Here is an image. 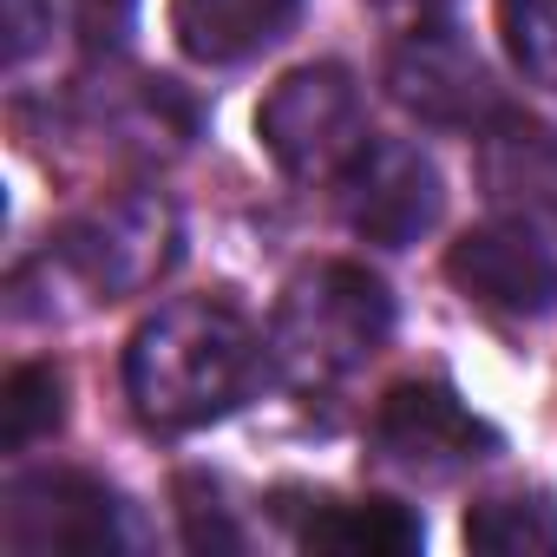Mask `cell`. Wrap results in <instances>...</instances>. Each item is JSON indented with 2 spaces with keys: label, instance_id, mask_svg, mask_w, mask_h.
I'll list each match as a JSON object with an SVG mask.
<instances>
[{
  "label": "cell",
  "instance_id": "cell-1",
  "mask_svg": "<svg viewBox=\"0 0 557 557\" xmlns=\"http://www.w3.org/2000/svg\"><path fill=\"white\" fill-rule=\"evenodd\" d=\"M269 342L223 296H177L138 322L125 348V394L151 433H197L249 400Z\"/></svg>",
  "mask_w": 557,
  "mask_h": 557
},
{
  "label": "cell",
  "instance_id": "cell-2",
  "mask_svg": "<svg viewBox=\"0 0 557 557\" xmlns=\"http://www.w3.org/2000/svg\"><path fill=\"white\" fill-rule=\"evenodd\" d=\"M184 256V216L164 190H119L73 216L34 262L14 269V315L47 322L53 289L79 302H125L158 289Z\"/></svg>",
  "mask_w": 557,
  "mask_h": 557
},
{
  "label": "cell",
  "instance_id": "cell-3",
  "mask_svg": "<svg viewBox=\"0 0 557 557\" xmlns=\"http://www.w3.org/2000/svg\"><path fill=\"white\" fill-rule=\"evenodd\" d=\"M394 335V296L361 262H309L275 302L269 361L289 387L322 394L361 374Z\"/></svg>",
  "mask_w": 557,
  "mask_h": 557
},
{
  "label": "cell",
  "instance_id": "cell-4",
  "mask_svg": "<svg viewBox=\"0 0 557 557\" xmlns=\"http://www.w3.org/2000/svg\"><path fill=\"white\" fill-rule=\"evenodd\" d=\"M256 138L275 158V171L315 184V177H342L348 158L374 138L368 112H361V86L348 66L322 60V66H296L275 79V92L256 112Z\"/></svg>",
  "mask_w": 557,
  "mask_h": 557
},
{
  "label": "cell",
  "instance_id": "cell-5",
  "mask_svg": "<svg viewBox=\"0 0 557 557\" xmlns=\"http://www.w3.org/2000/svg\"><path fill=\"white\" fill-rule=\"evenodd\" d=\"M0 537L8 550L47 557V550H125L132 544V505L73 466L21 472L0 498Z\"/></svg>",
  "mask_w": 557,
  "mask_h": 557
},
{
  "label": "cell",
  "instance_id": "cell-6",
  "mask_svg": "<svg viewBox=\"0 0 557 557\" xmlns=\"http://www.w3.org/2000/svg\"><path fill=\"white\" fill-rule=\"evenodd\" d=\"M387 92L400 112H413L420 125H440V132H485L492 119H505L492 66L453 21L400 34V47L387 60Z\"/></svg>",
  "mask_w": 557,
  "mask_h": 557
},
{
  "label": "cell",
  "instance_id": "cell-7",
  "mask_svg": "<svg viewBox=\"0 0 557 557\" xmlns=\"http://www.w3.org/2000/svg\"><path fill=\"white\" fill-rule=\"evenodd\" d=\"M335 184H342V223L381 249L420 243L446 210L440 164L407 138H368Z\"/></svg>",
  "mask_w": 557,
  "mask_h": 557
},
{
  "label": "cell",
  "instance_id": "cell-8",
  "mask_svg": "<svg viewBox=\"0 0 557 557\" xmlns=\"http://www.w3.org/2000/svg\"><path fill=\"white\" fill-rule=\"evenodd\" d=\"M446 275L466 302L511 315V322H537L557 309V249L544 243L531 216H498V223L466 230L446 249Z\"/></svg>",
  "mask_w": 557,
  "mask_h": 557
},
{
  "label": "cell",
  "instance_id": "cell-9",
  "mask_svg": "<svg viewBox=\"0 0 557 557\" xmlns=\"http://www.w3.org/2000/svg\"><path fill=\"white\" fill-rule=\"evenodd\" d=\"M374 453L400 472H459L498 453V433L440 381H400L381 407H374Z\"/></svg>",
  "mask_w": 557,
  "mask_h": 557
},
{
  "label": "cell",
  "instance_id": "cell-10",
  "mask_svg": "<svg viewBox=\"0 0 557 557\" xmlns=\"http://www.w3.org/2000/svg\"><path fill=\"white\" fill-rule=\"evenodd\" d=\"M479 177H485V197L511 216H531V223H557V132L537 125V119H492L479 132Z\"/></svg>",
  "mask_w": 557,
  "mask_h": 557
},
{
  "label": "cell",
  "instance_id": "cell-11",
  "mask_svg": "<svg viewBox=\"0 0 557 557\" xmlns=\"http://www.w3.org/2000/svg\"><path fill=\"white\" fill-rule=\"evenodd\" d=\"M86 125L119 151V158H171V151H184V138H190V125H197V112L184 106V92L171 86V79H106V86H92L86 92Z\"/></svg>",
  "mask_w": 557,
  "mask_h": 557
},
{
  "label": "cell",
  "instance_id": "cell-12",
  "mask_svg": "<svg viewBox=\"0 0 557 557\" xmlns=\"http://www.w3.org/2000/svg\"><path fill=\"white\" fill-rule=\"evenodd\" d=\"M302 14V0H171L177 47L203 66H243L269 53Z\"/></svg>",
  "mask_w": 557,
  "mask_h": 557
},
{
  "label": "cell",
  "instance_id": "cell-13",
  "mask_svg": "<svg viewBox=\"0 0 557 557\" xmlns=\"http://www.w3.org/2000/svg\"><path fill=\"white\" fill-rule=\"evenodd\" d=\"M420 537V518L394 498H309L296 518V544L335 557H413Z\"/></svg>",
  "mask_w": 557,
  "mask_h": 557
},
{
  "label": "cell",
  "instance_id": "cell-14",
  "mask_svg": "<svg viewBox=\"0 0 557 557\" xmlns=\"http://www.w3.org/2000/svg\"><path fill=\"white\" fill-rule=\"evenodd\" d=\"M466 544L485 557H544L557 550V505L544 492H492L466 511Z\"/></svg>",
  "mask_w": 557,
  "mask_h": 557
},
{
  "label": "cell",
  "instance_id": "cell-15",
  "mask_svg": "<svg viewBox=\"0 0 557 557\" xmlns=\"http://www.w3.org/2000/svg\"><path fill=\"white\" fill-rule=\"evenodd\" d=\"M66 420V374L53 361H21L0 387V446L27 453L40 440H53Z\"/></svg>",
  "mask_w": 557,
  "mask_h": 557
},
{
  "label": "cell",
  "instance_id": "cell-16",
  "mask_svg": "<svg viewBox=\"0 0 557 557\" xmlns=\"http://www.w3.org/2000/svg\"><path fill=\"white\" fill-rule=\"evenodd\" d=\"M498 27L518 73L557 92V0H498Z\"/></svg>",
  "mask_w": 557,
  "mask_h": 557
},
{
  "label": "cell",
  "instance_id": "cell-17",
  "mask_svg": "<svg viewBox=\"0 0 557 557\" xmlns=\"http://www.w3.org/2000/svg\"><path fill=\"white\" fill-rule=\"evenodd\" d=\"M132 21H138V0H73V27H79L86 60H119L132 40Z\"/></svg>",
  "mask_w": 557,
  "mask_h": 557
},
{
  "label": "cell",
  "instance_id": "cell-18",
  "mask_svg": "<svg viewBox=\"0 0 557 557\" xmlns=\"http://www.w3.org/2000/svg\"><path fill=\"white\" fill-rule=\"evenodd\" d=\"M53 34V0H0V60L8 73H21Z\"/></svg>",
  "mask_w": 557,
  "mask_h": 557
},
{
  "label": "cell",
  "instance_id": "cell-19",
  "mask_svg": "<svg viewBox=\"0 0 557 557\" xmlns=\"http://www.w3.org/2000/svg\"><path fill=\"white\" fill-rule=\"evenodd\" d=\"M453 8H459V0H374V14H381L394 34H413V27H440V21H453Z\"/></svg>",
  "mask_w": 557,
  "mask_h": 557
}]
</instances>
